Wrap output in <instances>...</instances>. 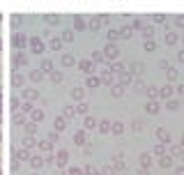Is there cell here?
<instances>
[{"instance_id":"1","label":"cell","mask_w":184,"mask_h":175,"mask_svg":"<svg viewBox=\"0 0 184 175\" xmlns=\"http://www.w3.org/2000/svg\"><path fill=\"white\" fill-rule=\"evenodd\" d=\"M23 44H26V39H23L21 35H16L14 37V46H23Z\"/></svg>"},{"instance_id":"2","label":"cell","mask_w":184,"mask_h":175,"mask_svg":"<svg viewBox=\"0 0 184 175\" xmlns=\"http://www.w3.org/2000/svg\"><path fill=\"white\" fill-rule=\"evenodd\" d=\"M106 53H108L111 58H115V55H117V49H115V46H108V51H106Z\"/></svg>"},{"instance_id":"3","label":"cell","mask_w":184,"mask_h":175,"mask_svg":"<svg viewBox=\"0 0 184 175\" xmlns=\"http://www.w3.org/2000/svg\"><path fill=\"white\" fill-rule=\"evenodd\" d=\"M23 62H26V58H23V55H16L14 58V65H23Z\"/></svg>"},{"instance_id":"4","label":"cell","mask_w":184,"mask_h":175,"mask_svg":"<svg viewBox=\"0 0 184 175\" xmlns=\"http://www.w3.org/2000/svg\"><path fill=\"white\" fill-rule=\"evenodd\" d=\"M51 78L55 81V83H60V81H62V74H51Z\"/></svg>"},{"instance_id":"5","label":"cell","mask_w":184,"mask_h":175,"mask_svg":"<svg viewBox=\"0 0 184 175\" xmlns=\"http://www.w3.org/2000/svg\"><path fill=\"white\" fill-rule=\"evenodd\" d=\"M32 49H35V51H41L44 46H41V42H32Z\"/></svg>"}]
</instances>
